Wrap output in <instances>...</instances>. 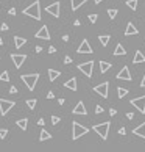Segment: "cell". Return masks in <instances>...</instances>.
<instances>
[{"label": "cell", "instance_id": "6da1fadb", "mask_svg": "<svg viewBox=\"0 0 145 152\" xmlns=\"http://www.w3.org/2000/svg\"><path fill=\"white\" fill-rule=\"evenodd\" d=\"M22 13H24L25 16H28V17H33V19H36V21H41V3H39V0L33 2L30 6H27V8H24Z\"/></svg>", "mask_w": 145, "mask_h": 152}, {"label": "cell", "instance_id": "7a4b0ae2", "mask_svg": "<svg viewBox=\"0 0 145 152\" xmlns=\"http://www.w3.org/2000/svg\"><path fill=\"white\" fill-rule=\"evenodd\" d=\"M21 78H22V82L25 83L27 90L33 91V90H34V86H36V83H38V80H39V74H38V72H34V74H24Z\"/></svg>", "mask_w": 145, "mask_h": 152}, {"label": "cell", "instance_id": "3957f363", "mask_svg": "<svg viewBox=\"0 0 145 152\" xmlns=\"http://www.w3.org/2000/svg\"><path fill=\"white\" fill-rule=\"evenodd\" d=\"M89 132L87 127H84V125H81L80 122L73 121L72 122V140H78V138H81L83 135H86Z\"/></svg>", "mask_w": 145, "mask_h": 152}, {"label": "cell", "instance_id": "277c9868", "mask_svg": "<svg viewBox=\"0 0 145 152\" xmlns=\"http://www.w3.org/2000/svg\"><path fill=\"white\" fill-rule=\"evenodd\" d=\"M92 129L100 135L101 140H108V133H109V129H111V122L105 121V122H101V124H95Z\"/></svg>", "mask_w": 145, "mask_h": 152}, {"label": "cell", "instance_id": "5b68a950", "mask_svg": "<svg viewBox=\"0 0 145 152\" xmlns=\"http://www.w3.org/2000/svg\"><path fill=\"white\" fill-rule=\"evenodd\" d=\"M130 104L133 105L134 108H137V110H139V113L145 115V96H140V97H136V99H131Z\"/></svg>", "mask_w": 145, "mask_h": 152}, {"label": "cell", "instance_id": "8992f818", "mask_svg": "<svg viewBox=\"0 0 145 152\" xmlns=\"http://www.w3.org/2000/svg\"><path fill=\"white\" fill-rule=\"evenodd\" d=\"M94 91L97 92L98 96H101L103 99H108V91H109V83L108 82H103V83L94 86Z\"/></svg>", "mask_w": 145, "mask_h": 152}, {"label": "cell", "instance_id": "52a82bcc", "mask_svg": "<svg viewBox=\"0 0 145 152\" xmlns=\"http://www.w3.org/2000/svg\"><path fill=\"white\" fill-rule=\"evenodd\" d=\"M14 105H16V104H14L13 100H6V99H2V97H0V113H2V116L8 115V111L11 110Z\"/></svg>", "mask_w": 145, "mask_h": 152}, {"label": "cell", "instance_id": "ba28073f", "mask_svg": "<svg viewBox=\"0 0 145 152\" xmlns=\"http://www.w3.org/2000/svg\"><path fill=\"white\" fill-rule=\"evenodd\" d=\"M92 69H94V61H87V63H81L78 64V71H81L86 77H92Z\"/></svg>", "mask_w": 145, "mask_h": 152}, {"label": "cell", "instance_id": "9c48e42d", "mask_svg": "<svg viewBox=\"0 0 145 152\" xmlns=\"http://www.w3.org/2000/svg\"><path fill=\"white\" fill-rule=\"evenodd\" d=\"M11 60H13V63H14L16 69H21L22 64H24L25 60H27V55H24V54H13L11 55Z\"/></svg>", "mask_w": 145, "mask_h": 152}, {"label": "cell", "instance_id": "30bf717a", "mask_svg": "<svg viewBox=\"0 0 145 152\" xmlns=\"http://www.w3.org/2000/svg\"><path fill=\"white\" fill-rule=\"evenodd\" d=\"M59 8H61L59 2H55V3H52V5H48L47 8H45V11H47L48 14H52L53 17H59Z\"/></svg>", "mask_w": 145, "mask_h": 152}, {"label": "cell", "instance_id": "8fae6325", "mask_svg": "<svg viewBox=\"0 0 145 152\" xmlns=\"http://www.w3.org/2000/svg\"><path fill=\"white\" fill-rule=\"evenodd\" d=\"M77 52L78 54H92V47H91V44H89V41L87 39H83L81 41V44H80V47L77 49Z\"/></svg>", "mask_w": 145, "mask_h": 152}, {"label": "cell", "instance_id": "7c38bea8", "mask_svg": "<svg viewBox=\"0 0 145 152\" xmlns=\"http://www.w3.org/2000/svg\"><path fill=\"white\" fill-rule=\"evenodd\" d=\"M117 78H119V80H126V82H131V80H133V77H131V74H130V69H128V66H123V68H122V71L117 74Z\"/></svg>", "mask_w": 145, "mask_h": 152}, {"label": "cell", "instance_id": "4fadbf2b", "mask_svg": "<svg viewBox=\"0 0 145 152\" xmlns=\"http://www.w3.org/2000/svg\"><path fill=\"white\" fill-rule=\"evenodd\" d=\"M34 36H36L38 39H45V41H48V39H50V33H48L47 25H42V27L39 28V31L36 33Z\"/></svg>", "mask_w": 145, "mask_h": 152}, {"label": "cell", "instance_id": "5bb4252c", "mask_svg": "<svg viewBox=\"0 0 145 152\" xmlns=\"http://www.w3.org/2000/svg\"><path fill=\"white\" fill-rule=\"evenodd\" d=\"M72 113H73V115H83V116H86V115H87V110L84 108V104L80 100L77 105H75L73 110H72Z\"/></svg>", "mask_w": 145, "mask_h": 152}, {"label": "cell", "instance_id": "9a60e30c", "mask_svg": "<svg viewBox=\"0 0 145 152\" xmlns=\"http://www.w3.org/2000/svg\"><path fill=\"white\" fill-rule=\"evenodd\" d=\"M137 28H136V25H133V22H128V25H126V30H125V36H131V35H137Z\"/></svg>", "mask_w": 145, "mask_h": 152}, {"label": "cell", "instance_id": "2e32d148", "mask_svg": "<svg viewBox=\"0 0 145 152\" xmlns=\"http://www.w3.org/2000/svg\"><path fill=\"white\" fill-rule=\"evenodd\" d=\"M64 88H67V90H72V91H77V78H75V77H72L70 78V80H67V82H66V83H64Z\"/></svg>", "mask_w": 145, "mask_h": 152}, {"label": "cell", "instance_id": "e0dca14e", "mask_svg": "<svg viewBox=\"0 0 145 152\" xmlns=\"http://www.w3.org/2000/svg\"><path fill=\"white\" fill-rule=\"evenodd\" d=\"M133 133L134 135H137V137H140V138H144L145 140V122H142V124L139 125V127H136L133 130Z\"/></svg>", "mask_w": 145, "mask_h": 152}, {"label": "cell", "instance_id": "ac0fdd59", "mask_svg": "<svg viewBox=\"0 0 145 152\" xmlns=\"http://www.w3.org/2000/svg\"><path fill=\"white\" fill-rule=\"evenodd\" d=\"M133 63H134V64H139V63H145V55H144L140 50H137L136 54H134Z\"/></svg>", "mask_w": 145, "mask_h": 152}, {"label": "cell", "instance_id": "d6986e66", "mask_svg": "<svg viewBox=\"0 0 145 152\" xmlns=\"http://www.w3.org/2000/svg\"><path fill=\"white\" fill-rule=\"evenodd\" d=\"M27 44V39L25 38H21V36H14V47L16 49H21Z\"/></svg>", "mask_w": 145, "mask_h": 152}, {"label": "cell", "instance_id": "ffe728a7", "mask_svg": "<svg viewBox=\"0 0 145 152\" xmlns=\"http://www.w3.org/2000/svg\"><path fill=\"white\" fill-rule=\"evenodd\" d=\"M86 2H87V0H70V6H72L73 11H77V9L80 8L81 5H84Z\"/></svg>", "mask_w": 145, "mask_h": 152}, {"label": "cell", "instance_id": "44dd1931", "mask_svg": "<svg viewBox=\"0 0 145 152\" xmlns=\"http://www.w3.org/2000/svg\"><path fill=\"white\" fill-rule=\"evenodd\" d=\"M59 75H61V72L56 71V69H48V78H50V82H55Z\"/></svg>", "mask_w": 145, "mask_h": 152}, {"label": "cell", "instance_id": "7402d4cb", "mask_svg": "<svg viewBox=\"0 0 145 152\" xmlns=\"http://www.w3.org/2000/svg\"><path fill=\"white\" fill-rule=\"evenodd\" d=\"M47 140H52V133H48L47 130H45V129H42L41 130V135H39V141H47Z\"/></svg>", "mask_w": 145, "mask_h": 152}, {"label": "cell", "instance_id": "603a6c76", "mask_svg": "<svg viewBox=\"0 0 145 152\" xmlns=\"http://www.w3.org/2000/svg\"><path fill=\"white\" fill-rule=\"evenodd\" d=\"M98 41H100V44L103 46V47H106L108 42L111 41V36L109 35H100V36H98Z\"/></svg>", "mask_w": 145, "mask_h": 152}, {"label": "cell", "instance_id": "cb8c5ba5", "mask_svg": "<svg viewBox=\"0 0 145 152\" xmlns=\"http://www.w3.org/2000/svg\"><path fill=\"white\" fill-rule=\"evenodd\" d=\"M111 63H108V61H100V72L101 74H105V72H108V69H111Z\"/></svg>", "mask_w": 145, "mask_h": 152}, {"label": "cell", "instance_id": "d4e9b609", "mask_svg": "<svg viewBox=\"0 0 145 152\" xmlns=\"http://www.w3.org/2000/svg\"><path fill=\"white\" fill-rule=\"evenodd\" d=\"M114 55H116V57H119V55H126V50H125V47L122 44H117L116 50H114Z\"/></svg>", "mask_w": 145, "mask_h": 152}, {"label": "cell", "instance_id": "484cf974", "mask_svg": "<svg viewBox=\"0 0 145 152\" xmlns=\"http://www.w3.org/2000/svg\"><path fill=\"white\" fill-rule=\"evenodd\" d=\"M16 124H17V127L19 129H22V130H27V127H28V119H19V121H16Z\"/></svg>", "mask_w": 145, "mask_h": 152}, {"label": "cell", "instance_id": "4316f807", "mask_svg": "<svg viewBox=\"0 0 145 152\" xmlns=\"http://www.w3.org/2000/svg\"><path fill=\"white\" fill-rule=\"evenodd\" d=\"M137 3H139V0H126V6L128 8H131L134 11V9H137Z\"/></svg>", "mask_w": 145, "mask_h": 152}, {"label": "cell", "instance_id": "83f0119b", "mask_svg": "<svg viewBox=\"0 0 145 152\" xmlns=\"http://www.w3.org/2000/svg\"><path fill=\"white\" fill-rule=\"evenodd\" d=\"M36 104H38V100H36V99H27V107L30 108V110H34Z\"/></svg>", "mask_w": 145, "mask_h": 152}, {"label": "cell", "instance_id": "f1b7e54d", "mask_svg": "<svg viewBox=\"0 0 145 152\" xmlns=\"http://www.w3.org/2000/svg\"><path fill=\"white\" fill-rule=\"evenodd\" d=\"M117 94H119V99H123L125 96L128 94V90H126V88H120V86H119L117 88Z\"/></svg>", "mask_w": 145, "mask_h": 152}, {"label": "cell", "instance_id": "f546056e", "mask_svg": "<svg viewBox=\"0 0 145 152\" xmlns=\"http://www.w3.org/2000/svg\"><path fill=\"white\" fill-rule=\"evenodd\" d=\"M117 8H108V16H109V19H116L117 16Z\"/></svg>", "mask_w": 145, "mask_h": 152}, {"label": "cell", "instance_id": "4dcf8cb0", "mask_svg": "<svg viewBox=\"0 0 145 152\" xmlns=\"http://www.w3.org/2000/svg\"><path fill=\"white\" fill-rule=\"evenodd\" d=\"M0 80H2V82H9L8 71H2V74H0Z\"/></svg>", "mask_w": 145, "mask_h": 152}, {"label": "cell", "instance_id": "1f68e13d", "mask_svg": "<svg viewBox=\"0 0 145 152\" xmlns=\"http://www.w3.org/2000/svg\"><path fill=\"white\" fill-rule=\"evenodd\" d=\"M6 135H8V129H0V138L2 140H5Z\"/></svg>", "mask_w": 145, "mask_h": 152}, {"label": "cell", "instance_id": "d6a6232c", "mask_svg": "<svg viewBox=\"0 0 145 152\" xmlns=\"http://www.w3.org/2000/svg\"><path fill=\"white\" fill-rule=\"evenodd\" d=\"M97 19H98L97 14H89V21H91L92 24H95V22H97Z\"/></svg>", "mask_w": 145, "mask_h": 152}, {"label": "cell", "instance_id": "836d02e7", "mask_svg": "<svg viewBox=\"0 0 145 152\" xmlns=\"http://www.w3.org/2000/svg\"><path fill=\"white\" fill-rule=\"evenodd\" d=\"M103 110H105V108L101 107V105H95V113H97V115L103 113Z\"/></svg>", "mask_w": 145, "mask_h": 152}, {"label": "cell", "instance_id": "e575fe53", "mask_svg": "<svg viewBox=\"0 0 145 152\" xmlns=\"http://www.w3.org/2000/svg\"><path fill=\"white\" fill-rule=\"evenodd\" d=\"M59 121H61V119H59L58 116H52V124H53V125H56Z\"/></svg>", "mask_w": 145, "mask_h": 152}, {"label": "cell", "instance_id": "d590c367", "mask_svg": "<svg viewBox=\"0 0 145 152\" xmlns=\"http://www.w3.org/2000/svg\"><path fill=\"white\" fill-rule=\"evenodd\" d=\"M70 63H72V58L69 57V55H67V57H64V64H70Z\"/></svg>", "mask_w": 145, "mask_h": 152}, {"label": "cell", "instance_id": "8d00e7d4", "mask_svg": "<svg viewBox=\"0 0 145 152\" xmlns=\"http://www.w3.org/2000/svg\"><path fill=\"white\" fill-rule=\"evenodd\" d=\"M9 92H11V94H16V92H17V88H16V86H11V88H9Z\"/></svg>", "mask_w": 145, "mask_h": 152}, {"label": "cell", "instance_id": "74e56055", "mask_svg": "<svg viewBox=\"0 0 145 152\" xmlns=\"http://www.w3.org/2000/svg\"><path fill=\"white\" fill-rule=\"evenodd\" d=\"M125 132H126V129H125V127H120V129H119V133H120V135H125Z\"/></svg>", "mask_w": 145, "mask_h": 152}, {"label": "cell", "instance_id": "f35d334b", "mask_svg": "<svg viewBox=\"0 0 145 152\" xmlns=\"http://www.w3.org/2000/svg\"><path fill=\"white\" fill-rule=\"evenodd\" d=\"M53 97H55V94H53L52 91H48V92H47V99H53Z\"/></svg>", "mask_w": 145, "mask_h": 152}, {"label": "cell", "instance_id": "ab89813d", "mask_svg": "<svg viewBox=\"0 0 145 152\" xmlns=\"http://www.w3.org/2000/svg\"><path fill=\"white\" fill-rule=\"evenodd\" d=\"M8 14H11V16H16V8H11L8 11Z\"/></svg>", "mask_w": 145, "mask_h": 152}, {"label": "cell", "instance_id": "60d3db41", "mask_svg": "<svg viewBox=\"0 0 145 152\" xmlns=\"http://www.w3.org/2000/svg\"><path fill=\"white\" fill-rule=\"evenodd\" d=\"M48 52H50V54H55V52H56V49H55L53 46H50V47H48Z\"/></svg>", "mask_w": 145, "mask_h": 152}, {"label": "cell", "instance_id": "b9f144b4", "mask_svg": "<svg viewBox=\"0 0 145 152\" xmlns=\"http://www.w3.org/2000/svg\"><path fill=\"white\" fill-rule=\"evenodd\" d=\"M8 28H9V27H8V24H2V30H3V31H6Z\"/></svg>", "mask_w": 145, "mask_h": 152}, {"label": "cell", "instance_id": "7bdbcfd3", "mask_svg": "<svg viewBox=\"0 0 145 152\" xmlns=\"http://www.w3.org/2000/svg\"><path fill=\"white\" fill-rule=\"evenodd\" d=\"M116 113H117V111L114 110V108H111V110H109V115H111V116H116Z\"/></svg>", "mask_w": 145, "mask_h": 152}, {"label": "cell", "instance_id": "ee69618b", "mask_svg": "<svg viewBox=\"0 0 145 152\" xmlns=\"http://www.w3.org/2000/svg\"><path fill=\"white\" fill-rule=\"evenodd\" d=\"M44 124H45V121L42 119V118H41V119H38V125H44Z\"/></svg>", "mask_w": 145, "mask_h": 152}, {"label": "cell", "instance_id": "f6af8a7d", "mask_svg": "<svg viewBox=\"0 0 145 152\" xmlns=\"http://www.w3.org/2000/svg\"><path fill=\"white\" fill-rule=\"evenodd\" d=\"M126 118L128 119H134V115L133 113H126Z\"/></svg>", "mask_w": 145, "mask_h": 152}, {"label": "cell", "instance_id": "bcb514c9", "mask_svg": "<svg viewBox=\"0 0 145 152\" xmlns=\"http://www.w3.org/2000/svg\"><path fill=\"white\" fill-rule=\"evenodd\" d=\"M140 86L145 88V74H144V77H142V82H140Z\"/></svg>", "mask_w": 145, "mask_h": 152}, {"label": "cell", "instance_id": "7dc6e473", "mask_svg": "<svg viewBox=\"0 0 145 152\" xmlns=\"http://www.w3.org/2000/svg\"><path fill=\"white\" fill-rule=\"evenodd\" d=\"M36 52H38V54H41V52H42V47H41V46H36Z\"/></svg>", "mask_w": 145, "mask_h": 152}, {"label": "cell", "instance_id": "c3c4849f", "mask_svg": "<svg viewBox=\"0 0 145 152\" xmlns=\"http://www.w3.org/2000/svg\"><path fill=\"white\" fill-rule=\"evenodd\" d=\"M62 41L67 42V41H69V35H64V36H62Z\"/></svg>", "mask_w": 145, "mask_h": 152}, {"label": "cell", "instance_id": "681fc988", "mask_svg": "<svg viewBox=\"0 0 145 152\" xmlns=\"http://www.w3.org/2000/svg\"><path fill=\"white\" fill-rule=\"evenodd\" d=\"M80 24H81L80 21H75V22H73V25H75V27H80Z\"/></svg>", "mask_w": 145, "mask_h": 152}, {"label": "cell", "instance_id": "f907efd6", "mask_svg": "<svg viewBox=\"0 0 145 152\" xmlns=\"http://www.w3.org/2000/svg\"><path fill=\"white\" fill-rule=\"evenodd\" d=\"M94 2H95V3H101L103 0H94Z\"/></svg>", "mask_w": 145, "mask_h": 152}, {"label": "cell", "instance_id": "816d5d0a", "mask_svg": "<svg viewBox=\"0 0 145 152\" xmlns=\"http://www.w3.org/2000/svg\"><path fill=\"white\" fill-rule=\"evenodd\" d=\"M3 44V39H2V36H0V46H2Z\"/></svg>", "mask_w": 145, "mask_h": 152}]
</instances>
